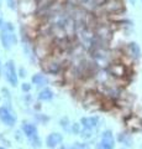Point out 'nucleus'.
<instances>
[{
	"label": "nucleus",
	"instance_id": "obj_1",
	"mask_svg": "<svg viewBox=\"0 0 142 149\" xmlns=\"http://www.w3.org/2000/svg\"><path fill=\"white\" fill-rule=\"evenodd\" d=\"M0 41L3 44V47L5 50H10L12 45L17 42V36L15 32V27L11 22H5L1 26L0 31Z\"/></svg>",
	"mask_w": 142,
	"mask_h": 149
},
{
	"label": "nucleus",
	"instance_id": "obj_17",
	"mask_svg": "<svg viewBox=\"0 0 142 149\" xmlns=\"http://www.w3.org/2000/svg\"><path fill=\"white\" fill-rule=\"evenodd\" d=\"M6 4H8V6L9 8H10L11 9V10H15V5H16V4H15V0H6Z\"/></svg>",
	"mask_w": 142,
	"mask_h": 149
},
{
	"label": "nucleus",
	"instance_id": "obj_20",
	"mask_svg": "<svg viewBox=\"0 0 142 149\" xmlns=\"http://www.w3.org/2000/svg\"><path fill=\"white\" fill-rule=\"evenodd\" d=\"M1 73H3V70H1V61H0V76H1Z\"/></svg>",
	"mask_w": 142,
	"mask_h": 149
},
{
	"label": "nucleus",
	"instance_id": "obj_5",
	"mask_svg": "<svg viewBox=\"0 0 142 149\" xmlns=\"http://www.w3.org/2000/svg\"><path fill=\"white\" fill-rule=\"evenodd\" d=\"M100 123H102V118L99 116H91V117H83L80 119V124L82 127L86 130H95L100 127Z\"/></svg>",
	"mask_w": 142,
	"mask_h": 149
},
{
	"label": "nucleus",
	"instance_id": "obj_3",
	"mask_svg": "<svg viewBox=\"0 0 142 149\" xmlns=\"http://www.w3.org/2000/svg\"><path fill=\"white\" fill-rule=\"evenodd\" d=\"M4 74H5V80L10 83L12 87L17 86V80H19V76H17V71L15 67V62L12 60H9L5 65V70H4Z\"/></svg>",
	"mask_w": 142,
	"mask_h": 149
},
{
	"label": "nucleus",
	"instance_id": "obj_7",
	"mask_svg": "<svg viewBox=\"0 0 142 149\" xmlns=\"http://www.w3.org/2000/svg\"><path fill=\"white\" fill-rule=\"evenodd\" d=\"M21 129H22V132H24V136L27 137L29 139L38 136L37 127H36L35 124H32V123L26 122V120H24V122H22V128H21Z\"/></svg>",
	"mask_w": 142,
	"mask_h": 149
},
{
	"label": "nucleus",
	"instance_id": "obj_12",
	"mask_svg": "<svg viewBox=\"0 0 142 149\" xmlns=\"http://www.w3.org/2000/svg\"><path fill=\"white\" fill-rule=\"evenodd\" d=\"M59 124H61V127L64 129L66 132L72 133V124H71V120L68 117H63L61 120H59Z\"/></svg>",
	"mask_w": 142,
	"mask_h": 149
},
{
	"label": "nucleus",
	"instance_id": "obj_22",
	"mask_svg": "<svg viewBox=\"0 0 142 149\" xmlns=\"http://www.w3.org/2000/svg\"><path fill=\"white\" fill-rule=\"evenodd\" d=\"M0 149H5V148H4V147H0Z\"/></svg>",
	"mask_w": 142,
	"mask_h": 149
},
{
	"label": "nucleus",
	"instance_id": "obj_13",
	"mask_svg": "<svg viewBox=\"0 0 142 149\" xmlns=\"http://www.w3.org/2000/svg\"><path fill=\"white\" fill-rule=\"evenodd\" d=\"M29 141H30V144H31L32 148H41L42 147V141H41V138L38 136L31 138V139H29Z\"/></svg>",
	"mask_w": 142,
	"mask_h": 149
},
{
	"label": "nucleus",
	"instance_id": "obj_15",
	"mask_svg": "<svg viewBox=\"0 0 142 149\" xmlns=\"http://www.w3.org/2000/svg\"><path fill=\"white\" fill-rule=\"evenodd\" d=\"M71 149H90V146L88 143H82V142H75L72 146Z\"/></svg>",
	"mask_w": 142,
	"mask_h": 149
},
{
	"label": "nucleus",
	"instance_id": "obj_18",
	"mask_svg": "<svg viewBox=\"0 0 142 149\" xmlns=\"http://www.w3.org/2000/svg\"><path fill=\"white\" fill-rule=\"evenodd\" d=\"M17 73H19V76H20L21 78H25V77H26V71H25V68H24V67H21Z\"/></svg>",
	"mask_w": 142,
	"mask_h": 149
},
{
	"label": "nucleus",
	"instance_id": "obj_8",
	"mask_svg": "<svg viewBox=\"0 0 142 149\" xmlns=\"http://www.w3.org/2000/svg\"><path fill=\"white\" fill-rule=\"evenodd\" d=\"M32 83L36 86V87H43L48 83V80L47 77L45 76L42 73H36L32 76Z\"/></svg>",
	"mask_w": 142,
	"mask_h": 149
},
{
	"label": "nucleus",
	"instance_id": "obj_9",
	"mask_svg": "<svg viewBox=\"0 0 142 149\" xmlns=\"http://www.w3.org/2000/svg\"><path fill=\"white\" fill-rule=\"evenodd\" d=\"M53 91L51 90V88H43L42 91H41L38 93V100L40 101H51L53 98Z\"/></svg>",
	"mask_w": 142,
	"mask_h": 149
},
{
	"label": "nucleus",
	"instance_id": "obj_19",
	"mask_svg": "<svg viewBox=\"0 0 142 149\" xmlns=\"http://www.w3.org/2000/svg\"><path fill=\"white\" fill-rule=\"evenodd\" d=\"M4 25V22H3V19H1V15H0V27H1Z\"/></svg>",
	"mask_w": 142,
	"mask_h": 149
},
{
	"label": "nucleus",
	"instance_id": "obj_10",
	"mask_svg": "<svg viewBox=\"0 0 142 149\" xmlns=\"http://www.w3.org/2000/svg\"><path fill=\"white\" fill-rule=\"evenodd\" d=\"M117 141L120 142L121 144H123V146H126V147H132V143H134L132 137L130 136V134H126V133H120L119 134Z\"/></svg>",
	"mask_w": 142,
	"mask_h": 149
},
{
	"label": "nucleus",
	"instance_id": "obj_6",
	"mask_svg": "<svg viewBox=\"0 0 142 149\" xmlns=\"http://www.w3.org/2000/svg\"><path fill=\"white\" fill-rule=\"evenodd\" d=\"M63 142V136L58 132H52L46 137V146L49 149H56Z\"/></svg>",
	"mask_w": 142,
	"mask_h": 149
},
{
	"label": "nucleus",
	"instance_id": "obj_21",
	"mask_svg": "<svg viewBox=\"0 0 142 149\" xmlns=\"http://www.w3.org/2000/svg\"><path fill=\"white\" fill-rule=\"evenodd\" d=\"M57 149H68V148H66V147H59V148H57Z\"/></svg>",
	"mask_w": 142,
	"mask_h": 149
},
{
	"label": "nucleus",
	"instance_id": "obj_11",
	"mask_svg": "<svg viewBox=\"0 0 142 149\" xmlns=\"http://www.w3.org/2000/svg\"><path fill=\"white\" fill-rule=\"evenodd\" d=\"M129 50H130L131 55L134 56L135 58H139L141 56V47L139 46L137 42H130L129 44Z\"/></svg>",
	"mask_w": 142,
	"mask_h": 149
},
{
	"label": "nucleus",
	"instance_id": "obj_23",
	"mask_svg": "<svg viewBox=\"0 0 142 149\" xmlns=\"http://www.w3.org/2000/svg\"><path fill=\"white\" fill-rule=\"evenodd\" d=\"M0 6H1V0H0Z\"/></svg>",
	"mask_w": 142,
	"mask_h": 149
},
{
	"label": "nucleus",
	"instance_id": "obj_14",
	"mask_svg": "<svg viewBox=\"0 0 142 149\" xmlns=\"http://www.w3.org/2000/svg\"><path fill=\"white\" fill-rule=\"evenodd\" d=\"M82 130H83V127H82V124L80 123H73L72 124V133L73 134H78V136H80V133H82Z\"/></svg>",
	"mask_w": 142,
	"mask_h": 149
},
{
	"label": "nucleus",
	"instance_id": "obj_16",
	"mask_svg": "<svg viewBox=\"0 0 142 149\" xmlns=\"http://www.w3.org/2000/svg\"><path fill=\"white\" fill-rule=\"evenodd\" d=\"M21 90L24 92H30L31 91V85H30V83H27V82H24L21 85Z\"/></svg>",
	"mask_w": 142,
	"mask_h": 149
},
{
	"label": "nucleus",
	"instance_id": "obj_4",
	"mask_svg": "<svg viewBox=\"0 0 142 149\" xmlns=\"http://www.w3.org/2000/svg\"><path fill=\"white\" fill-rule=\"evenodd\" d=\"M0 120L8 125V127H14L16 123V117L14 116L10 107H0Z\"/></svg>",
	"mask_w": 142,
	"mask_h": 149
},
{
	"label": "nucleus",
	"instance_id": "obj_2",
	"mask_svg": "<svg viewBox=\"0 0 142 149\" xmlns=\"http://www.w3.org/2000/svg\"><path fill=\"white\" fill-rule=\"evenodd\" d=\"M115 137L111 129H105L102 133L100 141L97 143L95 149H114L115 148Z\"/></svg>",
	"mask_w": 142,
	"mask_h": 149
}]
</instances>
